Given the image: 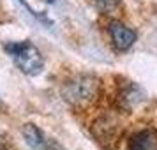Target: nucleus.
<instances>
[{
    "instance_id": "obj_3",
    "label": "nucleus",
    "mask_w": 157,
    "mask_h": 150,
    "mask_svg": "<svg viewBox=\"0 0 157 150\" xmlns=\"http://www.w3.org/2000/svg\"><path fill=\"white\" fill-rule=\"evenodd\" d=\"M109 36H111V41H113L115 48L120 50V51L129 50L136 43V32L131 30L129 27H125V25L118 23V21H115L109 25Z\"/></svg>"
},
{
    "instance_id": "obj_5",
    "label": "nucleus",
    "mask_w": 157,
    "mask_h": 150,
    "mask_svg": "<svg viewBox=\"0 0 157 150\" xmlns=\"http://www.w3.org/2000/svg\"><path fill=\"white\" fill-rule=\"evenodd\" d=\"M143 101H145V92L134 83H129L127 87H124L118 94V102L124 110H134Z\"/></svg>"
},
{
    "instance_id": "obj_7",
    "label": "nucleus",
    "mask_w": 157,
    "mask_h": 150,
    "mask_svg": "<svg viewBox=\"0 0 157 150\" xmlns=\"http://www.w3.org/2000/svg\"><path fill=\"white\" fill-rule=\"evenodd\" d=\"M117 134V122L111 120V118H101L97 124H95V136L99 138L101 141H106V140H111Z\"/></svg>"
},
{
    "instance_id": "obj_1",
    "label": "nucleus",
    "mask_w": 157,
    "mask_h": 150,
    "mask_svg": "<svg viewBox=\"0 0 157 150\" xmlns=\"http://www.w3.org/2000/svg\"><path fill=\"white\" fill-rule=\"evenodd\" d=\"M6 51L14 64L29 76H36L43 71L44 60L41 51L37 50L30 41H21V43H9L6 44Z\"/></svg>"
},
{
    "instance_id": "obj_8",
    "label": "nucleus",
    "mask_w": 157,
    "mask_h": 150,
    "mask_svg": "<svg viewBox=\"0 0 157 150\" xmlns=\"http://www.w3.org/2000/svg\"><path fill=\"white\" fill-rule=\"evenodd\" d=\"M120 0H95V6L102 11V13H111L118 7Z\"/></svg>"
},
{
    "instance_id": "obj_2",
    "label": "nucleus",
    "mask_w": 157,
    "mask_h": 150,
    "mask_svg": "<svg viewBox=\"0 0 157 150\" xmlns=\"http://www.w3.org/2000/svg\"><path fill=\"white\" fill-rule=\"evenodd\" d=\"M99 94V81L94 76H76L62 88V97L72 106H86Z\"/></svg>"
},
{
    "instance_id": "obj_6",
    "label": "nucleus",
    "mask_w": 157,
    "mask_h": 150,
    "mask_svg": "<svg viewBox=\"0 0 157 150\" xmlns=\"http://www.w3.org/2000/svg\"><path fill=\"white\" fill-rule=\"evenodd\" d=\"M21 134H23V140L27 141V145H29L30 148H34V150H48L50 148L46 136L34 124H25L21 127Z\"/></svg>"
},
{
    "instance_id": "obj_4",
    "label": "nucleus",
    "mask_w": 157,
    "mask_h": 150,
    "mask_svg": "<svg viewBox=\"0 0 157 150\" xmlns=\"http://www.w3.org/2000/svg\"><path fill=\"white\" fill-rule=\"evenodd\" d=\"M131 150H157V131L154 129H143L129 140Z\"/></svg>"
}]
</instances>
